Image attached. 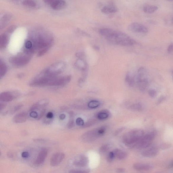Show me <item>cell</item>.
Masks as SVG:
<instances>
[{
	"label": "cell",
	"instance_id": "cell-47",
	"mask_svg": "<svg viewBox=\"0 0 173 173\" xmlns=\"http://www.w3.org/2000/svg\"><path fill=\"white\" fill-rule=\"evenodd\" d=\"M124 169H118L117 170V172H124Z\"/></svg>",
	"mask_w": 173,
	"mask_h": 173
},
{
	"label": "cell",
	"instance_id": "cell-20",
	"mask_svg": "<svg viewBox=\"0 0 173 173\" xmlns=\"http://www.w3.org/2000/svg\"><path fill=\"white\" fill-rule=\"evenodd\" d=\"M125 82L129 86L132 87H133L135 83V80L134 77L130 73L127 74L125 77Z\"/></svg>",
	"mask_w": 173,
	"mask_h": 173
},
{
	"label": "cell",
	"instance_id": "cell-9",
	"mask_svg": "<svg viewBox=\"0 0 173 173\" xmlns=\"http://www.w3.org/2000/svg\"><path fill=\"white\" fill-rule=\"evenodd\" d=\"M88 164L87 158L84 155H80L75 159L73 162V164L75 166L83 167L87 166Z\"/></svg>",
	"mask_w": 173,
	"mask_h": 173
},
{
	"label": "cell",
	"instance_id": "cell-51",
	"mask_svg": "<svg viewBox=\"0 0 173 173\" xmlns=\"http://www.w3.org/2000/svg\"><path fill=\"white\" fill-rule=\"evenodd\" d=\"M172 74H173V73H172Z\"/></svg>",
	"mask_w": 173,
	"mask_h": 173
},
{
	"label": "cell",
	"instance_id": "cell-15",
	"mask_svg": "<svg viewBox=\"0 0 173 173\" xmlns=\"http://www.w3.org/2000/svg\"><path fill=\"white\" fill-rule=\"evenodd\" d=\"M135 169L138 170H147L151 169L153 168L152 165L144 163H137L133 165Z\"/></svg>",
	"mask_w": 173,
	"mask_h": 173
},
{
	"label": "cell",
	"instance_id": "cell-3",
	"mask_svg": "<svg viewBox=\"0 0 173 173\" xmlns=\"http://www.w3.org/2000/svg\"><path fill=\"white\" fill-rule=\"evenodd\" d=\"M66 66V64L63 62H56L49 66L42 73L47 76H58L64 70Z\"/></svg>",
	"mask_w": 173,
	"mask_h": 173
},
{
	"label": "cell",
	"instance_id": "cell-22",
	"mask_svg": "<svg viewBox=\"0 0 173 173\" xmlns=\"http://www.w3.org/2000/svg\"><path fill=\"white\" fill-rule=\"evenodd\" d=\"M75 66L79 69L82 70L83 71H85L86 70V66L85 61L82 59H79L75 63Z\"/></svg>",
	"mask_w": 173,
	"mask_h": 173
},
{
	"label": "cell",
	"instance_id": "cell-34",
	"mask_svg": "<svg viewBox=\"0 0 173 173\" xmlns=\"http://www.w3.org/2000/svg\"><path fill=\"white\" fill-rule=\"evenodd\" d=\"M88 170H72L70 172V173H86L88 172Z\"/></svg>",
	"mask_w": 173,
	"mask_h": 173
},
{
	"label": "cell",
	"instance_id": "cell-32",
	"mask_svg": "<svg viewBox=\"0 0 173 173\" xmlns=\"http://www.w3.org/2000/svg\"><path fill=\"white\" fill-rule=\"evenodd\" d=\"M115 157V156L114 153L113 151L110 152L108 156V160L109 161L111 162L114 159Z\"/></svg>",
	"mask_w": 173,
	"mask_h": 173
},
{
	"label": "cell",
	"instance_id": "cell-27",
	"mask_svg": "<svg viewBox=\"0 0 173 173\" xmlns=\"http://www.w3.org/2000/svg\"><path fill=\"white\" fill-rule=\"evenodd\" d=\"M131 108L134 110L140 111L143 109V107L140 104H135L132 106Z\"/></svg>",
	"mask_w": 173,
	"mask_h": 173
},
{
	"label": "cell",
	"instance_id": "cell-30",
	"mask_svg": "<svg viewBox=\"0 0 173 173\" xmlns=\"http://www.w3.org/2000/svg\"><path fill=\"white\" fill-rule=\"evenodd\" d=\"M148 94L151 98H155L157 95V92L154 89H151L149 90Z\"/></svg>",
	"mask_w": 173,
	"mask_h": 173
},
{
	"label": "cell",
	"instance_id": "cell-7",
	"mask_svg": "<svg viewBox=\"0 0 173 173\" xmlns=\"http://www.w3.org/2000/svg\"><path fill=\"white\" fill-rule=\"evenodd\" d=\"M101 136L98 129H96L85 132L82 135V139L83 141L85 143H90L95 140Z\"/></svg>",
	"mask_w": 173,
	"mask_h": 173
},
{
	"label": "cell",
	"instance_id": "cell-33",
	"mask_svg": "<svg viewBox=\"0 0 173 173\" xmlns=\"http://www.w3.org/2000/svg\"><path fill=\"white\" fill-rule=\"evenodd\" d=\"M30 115L31 117L34 118H38V113L35 111H31Z\"/></svg>",
	"mask_w": 173,
	"mask_h": 173
},
{
	"label": "cell",
	"instance_id": "cell-14",
	"mask_svg": "<svg viewBox=\"0 0 173 173\" xmlns=\"http://www.w3.org/2000/svg\"><path fill=\"white\" fill-rule=\"evenodd\" d=\"M158 152V149L156 148L153 147L146 149L143 151L141 155L146 157H155Z\"/></svg>",
	"mask_w": 173,
	"mask_h": 173
},
{
	"label": "cell",
	"instance_id": "cell-23",
	"mask_svg": "<svg viewBox=\"0 0 173 173\" xmlns=\"http://www.w3.org/2000/svg\"><path fill=\"white\" fill-rule=\"evenodd\" d=\"M24 6L34 8L36 6V3L34 0H24L22 2Z\"/></svg>",
	"mask_w": 173,
	"mask_h": 173
},
{
	"label": "cell",
	"instance_id": "cell-21",
	"mask_svg": "<svg viewBox=\"0 0 173 173\" xmlns=\"http://www.w3.org/2000/svg\"><path fill=\"white\" fill-rule=\"evenodd\" d=\"M8 68L5 63L1 60L0 61V77L1 78L6 74Z\"/></svg>",
	"mask_w": 173,
	"mask_h": 173
},
{
	"label": "cell",
	"instance_id": "cell-41",
	"mask_svg": "<svg viewBox=\"0 0 173 173\" xmlns=\"http://www.w3.org/2000/svg\"><path fill=\"white\" fill-rule=\"evenodd\" d=\"M66 118V115L64 114H62L59 116V118L62 120Z\"/></svg>",
	"mask_w": 173,
	"mask_h": 173
},
{
	"label": "cell",
	"instance_id": "cell-10",
	"mask_svg": "<svg viewBox=\"0 0 173 173\" xmlns=\"http://www.w3.org/2000/svg\"><path fill=\"white\" fill-rule=\"evenodd\" d=\"M16 96L15 93L11 92H4L0 95V100L4 102H8L12 101Z\"/></svg>",
	"mask_w": 173,
	"mask_h": 173
},
{
	"label": "cell",
	"instance_id": "cell-17",
	"mask_svg": "<svg viewBox=\"0 0 173 173\" xmlns=\"http://www.w3.org/2000/svg\"><path fill=\"white\" fill-rule=\"evenodd\" d=\"M158 6L153 5H146L143 8L144 12L148 14H152L158 10Z\"/></svg>",
	"mask_w": 173,
	"mask_h": 173
},
{
	"label": "cell",
	"instance_id": "cell-12",
	"mask_svg": "<svg viewBox=\"0 0 173 173\" xmlns=\"http://www.w3.org/2000/svg\"><path fill=\"white\" fill-rule=\"evenodd\" d=\"M66 3L64 0H55L50 7L54 10L59 11L65 8Z\"/></svg>",
	"mask_w": 173,
	"mask_h": 173
},
{
	"label": "cell",
	"instance_id": "cell-44",
	"mask_svg": "<svg viewBox=\"0 0 173 173\" xmlns=\"http://www.w3.org/2000/svg\"><path fill=\"white\" fill-rule=\"evenodd\" d=\"M5 105L4 104L1 103V105H0V109H1V111L5 107Z\"/></svg>",
	"mask_w": 173,
	"mask_h": 173
},
{
	"label": "cell",
	"instance_id": "cell-16",
	"mask_svg": "<svg viewBox=\"0 0 173 173\" xmlns=\"http://www.w3.org/2000/svg\"><path fill=\"white\" fill-rule=\"evenodd\" d=\"M117 11V7L113 5L104 7L101 10L103 13L106 14L115 13Z\"/></svg>",
	"mask_w": 173,
	"mask_h": 173
},
{
	"label": "cell",
	"instance_id": "cell-6",
	"mask_svg": "<svg viewBox=\"0 0 173 173\" xmlns=\"http://www.w3.org/2000/svg\"><path fill=\"white\" fill-rule=\"evenodd\" d=\"M128 29L132 32L145 34L148 32V30L146 26L141 24L133 22L130 24L127 27Z\"/></svg>",
	"mask_w": 173,
	"mask_h": 173
},
{
	"label": "cell",
	"instance_id": "cell-8",
	"mask_svg": "<svg viewBox=\"0 0 173 173\" xmlns=\"http://www.w3.org/2000/svg\"><path fill=\"white\" fill-rule=\"evenodd\" d=\"M65 157V154L62 152H59L54 153L51 159V165L53 167L57 166L62 161Z\"/></svg>",
	"mask_w": 173,
	"mask_h": 173
},
{
	"label": "cell",
	"instance_id": "cell-4",
	"mask_svg": "<svg viewBox=\"0 0 173 173\" xmlns=\"http://www.w3.org/2000/svg\"><path fill=\"white\" fill-rule=\"evenodd\" d=\"M25 53L24 54L11 57L9 59V62L16 67H22L25 65L29 62L31 55Z\"/></svg>",
	"mask_w": 173,
	"mask_h": 173
},
{
	"label": "cell",
	"instance_id": "cell-35",
	"mask_svg": "<svg viewBox=\"0 0 173 173\" xmlns=\"http://www.w3.org/2000/svg\"><path fill=\"white\" fill-rule=\"evenodd\" d=\"M46 109H43L42 110L41 112L40 113L39 115L38 116V117L37 118L38 120H39L41 119L42 117H43L45 113H46Z\"/></svg>",
	"mask_w": 173,
	"mask_h": 173
},
{
	"label": "cell",
	"instance_id": "cell-2",
	"mask_svg": "<svg viewBox=\"0 0 173 173\" xmlns=\"http://www.w3.org/2000/svg\"><path fill=\"white\" fill-rule=\"evenodd\" d=\"M142 130H135L128 132L122 137L123 143L127 146L132 147L144 135Z\"/></svg>",
	"mask_w": 173,
	"mask_h": 173
},
{
	"label": "cell",
	"instance_id": "cell-43",
	"mask_svg": "<svg viewBox=\"0 0 173 173\" xmlns=\"http://www.w3.org/2000/svg\"><path fill=\"white\" fill-rule=\"evenodd\" d=\"M15 28H14V27H11L10 28H9V29L8 30V32L9 33H11L12 32H13L14 30H15Z\"/></svg>",
	"mask_w": 173,
	"mask_h": 173
},
{
	"label": "cell",
	"instance_id": "cell-31",
	"mask_svg": "<svg viewBox=\"0 0 173 173\" xmlns=\"http://www.w3.org/2000/svg\"><path fill=\"white\" fill-rule=\"evenodd\" d=\"M49 49L48 48H44L39 51L37 54L38 56H41L44 55L48 51Z\"/></svg>",
	"mask_w": 173,
	"mask_h": 173
},
{
	"label": "cell",
	"instance_id": "cell-36",
	"mask_svg": "<svg viewBox=\"0 0 173 173\" xmlns=\"http://www.w3.org/2000/svg\"><path fill=\"white\" fill-rule=\"evenodd\" d=\"M75 123L74 121L73 120H71L69 122L68 125V127L69 129H71L74 126Z\"/></svg>",
	"mask_w": 173,
	"mask_h": 173
},
{
	"label": "cell",
	"instance_id": "cell-26",
	"mask_svg": "<svg viewBox=\"0 0 173 173\" xmlns=\"http://www.w3.org/2000/svg\"><path fill=\"white\" fill-rule=\"evenodd\" d=\"M110 148V146L108 144H106L102 146L99 150V152L101 153H105L108 151Z\"/></svg>",
	"mask_w": 173,
	"mask_h": 173
},
{
	"label": "cell",
	"instance_id": "cell-24",
	"mask_svg": "<svg viewBox=\"0 0 173 173\" xmlns=\"http://www.w3.org/2000/svg\"><path fill=\"white\" fill-rule=\"evenodd\" d=\"M109 117V114L106 111H102L97 115V118L100 120H103Z\"/></svg>",
	"mask_w": 173,
	"mask_h": 173
},
{
	"label": "cell",
	"instance_id": "cell-1",
	"mask_svg": "<svg viewBox=\"0 0 173 173\" xmlns=\"http://www.w3.org/2000/svg\"><path fill=\"white\" fill-rule=\"evenodd\" d=\"M105 38L111 43L120 46H131L136 43L135 40L126 34L112 29Z\"/></svg>",
	"mask_w": 173,
	"mask_h": 173
},
{
	"label": "cell",
	"instance_id": "cell-28",
	"mask_svg": "<svg viewBox=\"0 0 173 173\" xmlns=\"http://www.w3.org/2000/svg\"><path fill=\"white\" fill-rule=\"evenodd\" d=\"M76 123L78 126H83L84 125V121L81 118H78L76 121Z\"/></svg>",
	"mask_w": 173,
	"mask_h": 173
},
{
	"label": "cell",
	"instance_id": "cell-45",
	"mask_svg": "<svg viewBox=\"0 0 173 173\" xmlns=\"http://www.w3.org/2000/svg\"><path fill=\"white\" fill-rule=\"evenodd\" d=\"M164 97H161V98H159V101H158V103H161V102H162V101L164 100Z\"/></svg>",
	"mask_w": 173,
	"mask_h": 173
},
{
	"label": "cell",
	"instance_id": "cell-37",
	"mask_svg": "<svg viewBox=\"0 0 173 173\" xmlns=\"http://www.w3.org/2000/svg\"><path fill=\"white\" fill-rule=\"evenodd\" d=\"M168 52L169 53H173V43L170 44L168 48Z\"/></svg>",
	"mask_w": 173,
	"mask_h": 173
},
{
	"label": "cell",
	"instance_id": "cell-19",
	"mask_svg": "<svg viewBox=\"0 0 173 173\" xmlns=\"http://www.w3.org/2000/svg\"><path fill=\"white\" fill-rule=\"evenodd\" d=\"M114 153L115 157L119 160H123L126 158L127 153L125 151L120 149H117L113 151Z\"/></svg>",
	"mask_w": 173,
	"mask_h": 173
},
{
	"label": "cell",
	"instance_id": "cell-18",
	"mask_svg": "<svg viewBox=\"0 0 173 173\" xmlns=\"http://www.w3.org/2000/svg\"><path fill=\"white\" fill-rule=\"evenodd\" d=\"M8 35L5 34H2L0 37V48L2 49L5 48L8 44Z\"/></svg>",
	"mask_w": 173,
	"mask_h": 173
},
{
	"label": "cell",
	"instance_id": "cell-50",
	"mask_svg": "<svg viewBox=\"0 0 173 173\" xmlns=\"http://www.w3.org/2000/svg\"><path fill=\"white\" fill-rule=\"evenodd\" d=\"M172 23H173V18H172Z\"/></svg>",
	"mask_w": 173,
	"mask_h": 173
},
{
	"label": "cell",
	"instance_id": "cell-29",
	"mask_svg": "<svg viewBox=\"0 0 173 173\" xmlns=\"http://www.w3.org/2000/svg\"><path fill=\"white\" fill-rule=\"evenodd\" d=\"M23 105H19L16 106L14 107L12 110L11 111V113L13 114L17 112L19 110H20V109L22 107Z\"/></svg>",
	"mask_w": 173,
	"mask_h": 173
},
{
	"label": "cell",
	"instance_id": "cell-11",
	"mask_svg": "<svg viewBox=\"0 0 173 173\" xmlns=\"http://www.w3.org/2000/svg\"><path fill=\"white\" fill-rule=\"evenodd\" d=\"M47 155L48 151L46 149H43L40 151L36 160L35 162V164L37 165H40L43 163L46 160Z\"/></svg>",
	"mask_w": 173,
	"mask_h": 173
},
{
	"label": "cell",
	"instance_id": "cell-25",
	"mask_svg": "<svg viewBox=\"0 0 173 173\" xmlns=\"http://www.w3.org/2000/svg\"><path fill=\"white\" fill-rule=\"evenodd\" d=\"M100 104V103L98 101L93 100L89 102L88 104V106L90 108L95 109L98 107Z\"/></svg>",
	"mask_w": 173,
	"mask_h": 173
},
{
	"label": "cell",
	"instance_id": "cell-38",
	"mask_svg": "<svg viewBox=\"0 0 173 173\" xmlns=\"http://www.w3.org/2000/svg\"><path fill=\"white\" fill-rule=\"evenodd\" d=\"M21 156L23 158H28L29 156V153L27 151H24L21 154Z\"/></svg>",
	"mask_w": 173,
	"mask_h": 173
},
{
	"label": "cell",
	"instance_id": "cell-46",
	"mask_svg": "<svg viewBox=\"0 0 173 173\" xmlns=\"http://www.w3.org/2000/svg\"><path fill=\"white\" fill-rule=\"evenodd\" d=\"M169 169H173V161L170 163L169 166Z\"/></svg>",
	"mask_w": 173,
	"mask_h": 173
},
{
	"label": "cell",
	"instance_id": "cell-48",
	"mask_svg": "<svg viewBox=\"0 0 173 173\" xmlns=\"http://www.w3.org/2000/svg\"><path fill=\"white\" fill-rule=\"evenodd\" d=\"M94 48L96 50H99V47L97 46H94Z\"/></svg>",
	"mask_w": 173,
	"mask_h": 173
},
{
	"label": "cell",
	"instance_id": "cell-49",
	"mask_svg": "<svg viewBox=\"0 0 173 173\" xmlns=\"http://www.w3.org/2000/svg\"><path fill=\"white\" fill-rule=\"evenodd\" d=\"M18 77L19 78H22V77H23V75L22 73H21V74H20L18 75Z\"/></svg>",
	"mask_w": 173,
	"mask_h": 173
},
{
	"label": "cell",
	"instance_id": "cell-39",
	"mask_svg": "<svg viewBox=\"0 0 173 173\" xmlns=\"http://www.w3.org/2000/svg\"><path fill=\"white\" fill-rule=\"evenodd\" d=\"M55 0H43L44 3L50 6Z\"/></svg>",
	"mask_w": 173,
	"mask_h": 173
},
{
	"label": "cell",
	"instance_id": "cell-5",
	"mask_svg": "<svg viewBox=\"0 0 173 173\" xmlns=\"http://www.w3.org/2000/svg\"><path fill=\"white\" fill-rule=\"evenodd\" d=\"M154 137L155 134L153 133L143 135L132 147L137 149L147 148L151 145Z\"/></svg>",
	"mask_w": 173,
	"mask_h": 173
},
{
	"label": "cell",
	"instance_id": "cell-42",
	"mask_svg": "<svg viewBox=\"0 0 173 173\" xmlns=\"http://www.w3.org/2000/svg\"><path fill=\"white\" fill-rule=\"evenodd\" d=\"M124 130V127L120 129L119 130H118L117 132H115V135H117L119 134L121 132H122L123 130Z\"/></svg>",
	"mask_w": 173,
	"mask_h": 173
},
{
	"label": "cell",
	"instance_id": "cell-40",
	"mask_svg": "<svg viewBox=\"0 0 173 173\" xmlns=\"http://www.w3.org/2000/svg\"><path fill=\"white\" fill-rule=\"evenodd\" d=\"M54 117L53 113L51 112H49L47 113L46 115V117L47 118H48L49 119H52Z\"/></svg>",
	"mask_w": 173,
	"mask_h": 173
},
{
	"label": "cell",
	"instance_id": "cell-13",
	"mask_svg": "<svg viewBox=\"0 0 173 173\" xmlns=\"http://www.w3.org/2000/svg\"><path fill=\"white\" fill-rule=\"evenodd\" d=\"M28 114L25 112H21L16 115L13 118V122L20 124L25 122L27 119Z\"/></svg>",
	"mask_w": 173,
	"mask_h": 173
}]
</instances>
